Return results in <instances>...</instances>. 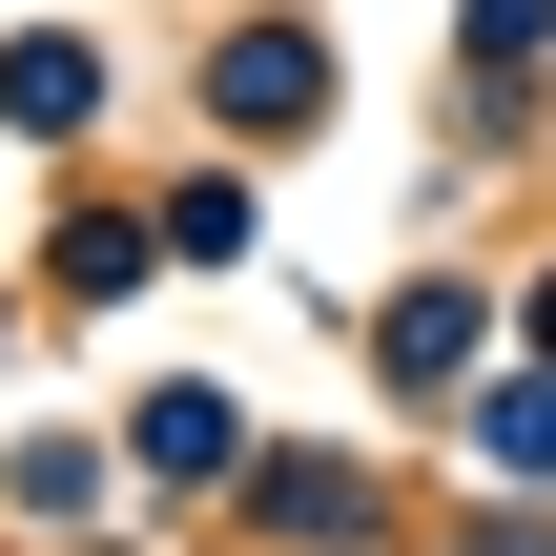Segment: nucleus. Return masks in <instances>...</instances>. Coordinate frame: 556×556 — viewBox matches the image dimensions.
Masks as SVG:
<instances>
[{
    "label": "nucleus",
    "instance_id": "nucleus-1",
    "mask_svg": "<svg viewBox=\"0 0 556 556\" xmlns=\"http://www.w3.org/2000/svg\"><path fill=\"white\" fill-rule=\"evenodd\" d=\"M309 103H330L309 41H227V124H309Z\"/></svg>",
    "mask_w": 556,
    "mask_h": 556
},
{
    "label": "nucleus",
    "instance_id": "nucleus-2",
    "mask_svg": "<svg viewBox=\"0 0 556 556\" xmlns=\"http://www.w3.org/2000/svg\"><path fill=\"white\" fill-rule=\"evenodd\" d=\"M0 103H21V124H83V103H103V62H83V41H21V62H0Z\"/></svg>",
    "mask_w": 556,
    "mask_h": 556
},
{
    "label": "nucleus",
    "instance_id": "nucleus-3",
    "mask_svg": "<svg viewBox=\"0 0 556 556\" xmlns=\"http://www.w3.org/2000/svg\"><path fill=\"white\" fill-rule=\"evenodd\" d=\"M454 351H475V289H413V309H392V371H413V392H454Z\"/></svg>",
    "mask_w": 556,
    "mask_h": 556
},
{
    "label": "nucleus",
    "instance_id": "nucleus-4",
    "mask_svg": "<svg viewBox=\"0 0 556 556\" xmlns=\"http://www.w3.org/2000/svg\"><path fill=\"white\" fill-rule=\"evenodd\" d=\"M144 475H227V392H144Z\"/></svg>",
    "mask_w": 556,
    "mask_h": 556
},
{
    "label": "nucleus",
    "instance_id": "nucleus-5",
    "mask_svg": "<svg viewBox=\"0 0 556 556\" xmlns=\"http://www.w3.org/2000/svg\"><path fill=\"white\" fill-rule=\"evenodd\" d=\"M268 516H289V536H371V495H351L330 454H268Z\"/></svg>",
    "mask_w": 556,
    "mask_h": 556
}]
</instances>
